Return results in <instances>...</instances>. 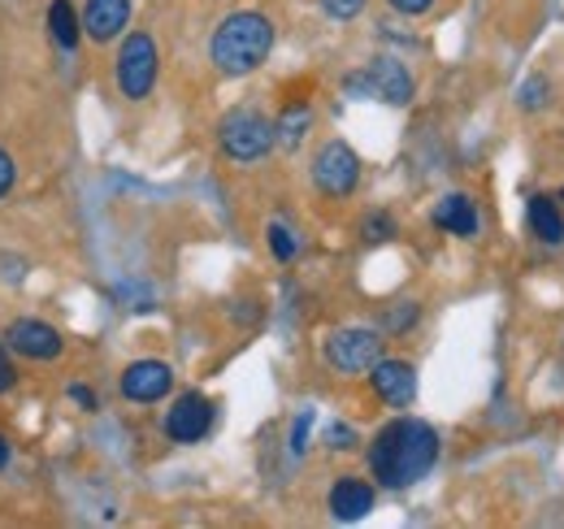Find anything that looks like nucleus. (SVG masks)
<instances>
[{
    "instance_id": "nucleus-5",
    "label": "nucleus",
    "mask_w": 564,
    "mask_h": 529,
    "mask_svg": "<svg viewBox=\"0 0 564 529\" xmlns=\"http://www.w3.org/2000/svg\"><path fill=\"white\" fill-rule=\"evenodd\" d=\"M152 83H156V40L135 31L118 53V87L127 100H148Z\"/></svg>"
},
{
    "instance_id": "nucleus-24",
    "label": "nucleus",
    "mask_w": 564,
    "mask_h": 529,
    "mask_svg": "<svg viewBox=\"0 0 564 529\" xmlns=\"http://www.w3.org/2000/svg\"><path fill=\"white\" fill-rule=\"evenodd\" d=\"M308 421H313L308 412H300V417H295V439H291V452H304V443H308Z\"/></svg>"
},
{
    "instance_id": "nucleus-7",
    "label": "nucleus",
    "mask_w": 564,
    "mask_h": 529,
    "mask_svg": "<svg viewBox=\"0 0 564 529\" xmlns=\"http://www.w3.org/2000/svg\"><path fill=\"white\" fill-rule=\"evenodd\" d=\"M313 183L326 196H352L360 183V156L344 139H330L317 156H313Z\"/></svg>"
},
{
    "instance_id": "nucleus-26",
    "label": "nucleus",
    "mask_w": 564,
    "mask_h": 529,
    "mask_svg": "<svg viewBox=\"0 0 564 529\" xmlns=\"http://www.w3.org/2000/svg\"><path fill=\"white\" fill-rule=\"evenodd\" d=\"M70 399L78 403V408H87V412L96 408V391H91V387H83V382H74L70 387Z\"/></svg>"
},
{
    "instance_id": "nucleus-15",
    "label": "nucleus",
    "mask_w": 564,
    "mask_h": 529,
    "mask_svg": "<svg viewBox=\"0 0 564 529\" xmlns=\"http://www.w3.org/2000/svg\"><path fill=\"white\" fill-rule=\"evenodd\" d=\"M525 222H530V235H534L539 244H547V248H561L564 244V217L547 196H530Z\"/></svg>"
},
{
    "instance_id": "nucleus-1",
    "label": "nucleus",
    "mask_w": 564,
    "mask_h": 529,
    "mask_svg": "<svg viewBox=\"0 0 564 529\" xmlns=\"http://www.w3.org/2000/svg\"><path fill=\"white\" fill-rule=\"evenodd\" d=\"M438 464V434L430 421L395 417L369 443V473L387 490H409Z\"/></svg>"
},
{
    "instance_id": "nucleus-27",
    "label": "nucleus",
    "mask_w": 564,
    "mask_h": 529,
    "mask_svg": "<svg viewBox=\"0 0 564 529\" xmlns=\"http://www.w3.org/2000/svg\"><path fill=\"white\" fill-rule=\"evenodd\" d=\"M13 387V365H9V356H4V347H0V396Z\"/></svg>"
},
{
    "instance_id": "nucleus-16",
    "label": "nucleus",
    "mask_w": 564,
    "mask_h": 529,
    "mask_svg": "<svg viewBox=\"0 0 564 529\" xmlns=\"http://www.w3.org/2000/svg\"><path fill=\"white\" fill-rule=\"evenodd\" d=\"M48 31H53V40L74 53V44H78V31H83V18L74 13L70 0H53V9H48Z\"/></svg>"
},
{
    "instance_id": "nucleus-25",
    "label": "nucleus",
    "mask_w": 564,
    "mask_h": 529,
    "mask_svg": "<svg viewBox=\"0 0 564 529\" xmlns=\"http://www.w3.org/2000/svg\"><path fill=\"white\" fill-rule=\"evenodd\" d=\"M387 4H391L395 13H409V18H413V13H425L434 0H387Z\"/></svg>"
},
{
    "instance_id": "nucleus-13",
    "label": "nucleus",
    "mask_w": 564,
    "mask_h": 529,
    "mask_svg": "<svg viewBox=\"0 0 564 529\" xmlns=\"http://www.w3.org/2000/svg\"><path fill=\"white\" fill-rule=\"evenodd\" d=\"M434 226H438V230H447V235L474 239V235L482 230V217H478L474 199L465 196V192H452V196H443L438 204H434Z\"/></svg>"
},
{
    "instance_id": "nucleus-8",
    "label": "nucleus",
    "mask_w": 564,
    "mask_h": 529,
    "mask_svg": "<svg viewBox=\"0 0 564 529\" xmlns=\"http://www.w3.org/2000/svg\"><path fill=\"white\" fill-rule=\"evenodd\" d=\"M209 430H213V403L205 396H196V391L178 399L170 408V417H165V434L174 443H200Z\"/></svg>"
},
{
    "instance_id": "nucleus-11",
    "label": "nucleus",
    "mask_w": 564,
    "mask_h": 529,
    "mask_svg": "<svg viewBox=\"0 0 564 529\" xmlns=\"http://www.w3.org/2000/svg\"><path fill=\"white\" fill-rule=\"evenodd\" d=\"M373 391L391 408H409L417 399V369L409 360H378L373 369Z\"/></svg>"
},
{
    "instance_id": "nucleus-9",
    "label": "nucleus",
    "mask_w": 564,
    "mask_h": 529,
    "mask_svg": "<svg viewBox=\"0 0 564 529\" xmlns=\"http://www.w3.org/2000/svg\"><path fill=\"white\" fill-rule=\"evenodd\" d=\"M4 343L18 356H31V360H57L62 356V334L53 331L48 322H35V317H18L4 331Z\"/></svg>"
},
{
    "instance_id": "nucleus-23",
    "label": "nucleus",
    "mask_w": 564,
    "mask_h": 529,
    "mask_svg": "<svg viewBox=\"0 0 564 529\" xmlns=\"http://www.w3.org/2000/svg\"><path fill=\"white\" fill-rule=\"evenodd\" d=\"M13 179H18V170H13V156L0 148V199L13 192Z\"/></svg>"
},
{
    "instance_id": "nucleus-28",
    "label": "nucleus",
    "mask_w": 564,
    "mask_h": 529,
    "mask_svg": "<svg viewBox=\"0 0 564 529\" xmlns=\"http://www.w3.org/2000/svg\"><path fill=\"white\" fill-rule=\"evenodd\" d=\"M4 464H9V443L0 439V468H4Z\"/></svg>"
},
{
    "instance_id": "nucleus-3",
    "label": "nucleus",
    "mask_w": 564,
    "mask_h": 529,
    "mask_svg": "<svg viewBox=\"0 0 564 529\" xmlns=\"http://www.w3.org/2000/svg\"><path fill=\"white\" fill-rule=\"evenodd\" d=\"M274 143H279L274 122L261 118L257 109H235V114H226V122H221V152H226L230 161L257 165V161L270 156Z\"/></svg>"
},
{
    "instance_id": "nucleus-14",
    "label": "nucleus",
    "mask_w": 564,
    "mask_h": 529,
    "mask_svg": "<svg viewBox=\"0 0 564 529\" xmlns=\"http://www.w3.org/2000/svg\"><path fill=\"white\" fill-rule=\"evenodd\" d=\"M373 508V486L360 477H344L330 486V517L335 521H360Z\"/></svg>"
},
{
    "instance_id": "nucleus-17",
    "label": "nucleus",
    "mask_w": 564,
    "mask_h": 529,
    "mask_svg": "<svg viewBox=\"0 0 564 529\" xmlns=\"http://www.w3.org/2000/svg\"><path fill=\"white\" fill-rule=\"evenodd\" d=\"M308 122H313V109H308V105H291L279 122H274L282 148H300V139L308 134Z\"/></svg>"
},
{
    "instance_id": "nucleus-21",
    "label": "nucleus",
    "mask_w": 564,
    "mask_h": 529,
    "mask_svg": "<svg viewBox=\"0 0 564 529\" xmlns=\"http://www.w3.org/2000/svg\"><path fill=\"white\" fill-rule=\"evenodd\" d=\"M391 230H395V222H391L387 213H373V217H365V239H369V244H382V239H391Z\"/></svg>"
},
{
    "instance_id": "nucleus-12",
    "label": "nucleus",
    "mask_w": 564,
    "mask_h": 529,
    "mask_svg": "<svg viewBox=\"0 0 564 529\" xmlns=\"http://www.w3.org/2000/svg\"><path fill=\"white\" fill-rule=\"evenodd\" d=\"M131 22V0H87L83 4V31L96 40V44H109L127 31Z\"/></svg>"
},
{
    "instance_id": "nucleus-2",
    "label": "nucleus",
    "mask_w": 564,
    "mask_h": 529,
    "mask_svg": "<svg viewBox=\"0 0 564 529\" xmlns=\"http://www.w3.org/2000/svg\"><path fill=\"white\" fill-rule=\"evenodd\" d=\"M274 48V22L257 9H239L230 18H221V26L213 31L209 40V57L213 66L221 69L226 78H243L257 66H265Z\"/></svg>"
},
{
    "instance_id": "nucleus-18",
    "label": "nucleus",
    "mask_w": 564,
    "mask_h": 529,
    "mask_svg": "<svg viewBox=\"0 0 564 529\" xmlns=\"http://www.w3.org/2000/svg\"><path fill=\"white\" fill-rule=\"evenodd\" d=\"M547 100H552V83H547L543 74H530V78L521 83V96H517V105H521L525 114H539Z\"/></svg>"
},
{
    "instance_id": "nucleus-4",
    "label": "nucleus",
    "mask_w": 564,
    "mask_h": 529,
    "mask_svg": "<svg viewBox=\"0 0 564 529\" xmlns=\"http://www.w3.org/2000/svg\"><path fill=\"white\" fill-rule=\"evenodd\" d=\"M348 91L352 96H378L387 105H409L413 100V74L400 66L395 57H378L365 69L348 74Z\"/></svg>"
},
{
    "instance_id": "nucleus-22",
    "label": "nucleus",
    "mask_w": 564,
    "mask_h": 529,
    "mask_svg": "<svg viewBox=\"0 0 564 529\" xmlns=\"http://www.w3.org/2000/svg\"><path fill=\"white\" fill-rule=\"evenodd\" d=\"M322 9H326V18H335V22H352L356 13L365 9V0H322Z\"/></svg>"
},
{
    "instance_id": "nucleus-19",
    "label": "nucleus",
    "mask_w": 564,
    "mask_h": 529,
    "mask_svg": "<svg viewBox=\"0 0 564 529\" xmlns=\"http://www.w3.org/2000/svg\"><path fill=\"white\" fill-rule=\"evenodd\" d=\"M326 447H335V452H352L356 430L352 425H344V421H330V425H326Z\"/></svg>"
},
{
    "instance_id": "nucleus-6",
    "label": "nucleus",
    "mask_w": 564,
    "mask_h": 529,
    "mask_svg": "<svg viewBox=\"0 0 564 529\" xmlns=\"http://www.w3.org/2000/svg\"><path fill=\"white\" fill-rule=\"evenodd\" d=\"M382 360V338L373 331H335L326 338V365L335 369V374H369L373 365Z\"/></svg>"
},
{
    "instance_id": "nucleus-10",
    "label": "nucleus",
    "mask_w": 564,
    "mask_h": 529,
    "mask_svg": "<svg viewBox=\"0 0 564 529\" xmlns=\"http://www.w3.org/2000/svg\"><path fill=\"white\" fill-rule=\"evenodd\" d=\"M170 387H174V369L165 360H135L122 374V396L131 403H156L170 396Z\"/></svg>"
},
{
    "instance_id": "nucleus-20",
    "label": "nucleus",
    "mask_w": 564,
    "mask_h": 529,
    "mask_svg": "<svg viewBox=\"0 0 564 529\" xmlns=\"http://www.w3.org/2000/svg\"><path fill=\"white\" fill-rule=\"evenodd\" d=\"M270 248H274V257H279V261H291V257H295V235H291L282 222L270 226Z\"/></svg>"
}]
</instances>
